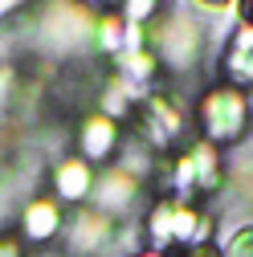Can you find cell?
Returning a JSON list of instances; mask_svg holds the SVG:
<instances>
[{
	"mask_svg": "<svg viewBox=\"0 0 253 257\" xmlns=\"http://www.w3.org/2000/svg\"><path fill=\"white\" fill-rule=\"evenodd\" d=\"M192 5H196V9H204V13H225L233 0H192Z\"/></svg>",
	"mask_w": 253,
	"mask_h": 257,
	"instance_id": "15",
	"label": "cell"
},
{
	"mask_svg": "<svg viewBox=\"0 0 253 257\" xmlns=\"http://www.w3.org/2000/svg\"><path fill=\"white\" fill-rule=\"evenodd\" d=\"M249 114H253V94H249Z\"/></svg>",
	"mask_w": 253,
	"mask_h": 257,
	"instance_id": "21",
	"label": "cell"
},
{
	"mask_svg": "<svg viewBox=\"0 0 253 257\" xmlns=\"http://www.w3.org/2000/svg\"><path fill=\"white\" fill-rule=\"evenodd\" d=\"M155 9H160V0H122V21L126 25H147L155 17Z\"/></svg>",
	"mask_w": 253,
	"mask_h": 257,
	"instance_id": "14",
	"label": "cell"
},
{
	"mask_svg": "<svg viewBox=\"0 0 253 257\" xmlns=\"http://www.w3.org/2000/svg\"><path fill=\"white\" fill-rule=\"evenodd\" d=\"M21 5H25V0H0V17H13Z\"/></svg>",
	"mask_w": 253,
	"mask_h": 257,
	"instance_id": "17",
	"label": "cell"
},
{
	"mask_svg": "<svg viewBox=\"0 0 253 257\" xmlns=\"http://www.w3.org/2000/svg\"><path fill=\"white\" fill-rule=\"evenodd\" d=\"M225 78L229 86H253V25H237V33L225 49Z\"/></svg>",
	"mask_w": 253,
	"mask_h": 257,
	"instance_id": "11",
	"label": "cell"
},
{
	"mask_svg": "<svg viewBox=\"0 0 253 257\" xmlns=\"http://www.w3.org/2000/svg\"><path fill=\"white\" fill-rule=\"evenodd\" d=\"M21 233L33 241V245H45L61 233V200H29L25 212H21Z\"/></svg>",
	"mask_w": 253,
	"mask_h": 257,
	"instance_id": "7",
	"label": "cell"
},
{
	"mask_svg": "<svg viewBox=\"0 0 253 257\" xmlns=\"http://www.w3.org/2000/svg\"><path fill=\"white\" fill-rule=\"evenodd\" d=\"M143 257H160V253H143Z\"/></svg>",
	"mask_w": 253,
	"mask_h": 257,
	"instance_id": "22",
	"label": "cell"
},
{
	"mask_svg": "<svg viewBox=\"0 0 253 257\" xmlns=\"http://www.w3.org/2000/svg\"><path fill=\"white\" fill-rule=\"evenodd\" d=\"M208 216L196 212L192 204L180 200H160L147 216V233L155 249H172V245H204L208 241Z\"/></svg>",
	"mask_w": 253,
	"mask_h": 257,
	"instance_id": "1",
	"label": "cell"
},
{
	"mask_svg": "<svg viewBox=\"0 0 253 257\" xmlns=\"http://www.w3.org/2000/svg\"><path fill=\"white\" fill-rule=\"evenodd\" d=\"M94 188V168L86 159H61L53 168V192L57 200H86Z\"/></svg>",
	"mask_w": 253,
	"mask_h": 257,
	"instance_id": "9",
	"label": "cell"
},
{
	"mask_svg": "<svg viewBox=\"0 0 253 257\" xmlns=\"http://www.w3.org/2000/svg\"><path fill=\"white\" fill-rule=\"evenodd\" d=\"M192 257H216V253H208V249H196V253H192Z\"/></svg>",
	"mask_w": 253,
	"mask_h": 257,
	"instance_id": "19",
	"label": "cell"
},
{
	"mask_svg": "<svg viewBox=\"0 0 253 257\" xmlns=\"http://www.w3.org/2000/svg\"><path fill=\"white\" fill-rule=\"evenodd\" d=\"M241 25H253V0H241Z\"/></svg>",
	"mask_w": 253,
	"mask_h": 257,
	"instance_id": "18",
	"label": "cell"
},
{
	"mask_svg": "<svg viewBox=\"0 0 253 257\" xmlns=\"http://www.w3.org/2000/svg\"><path fill=\"white\" fill-rule=\"evenodd\" d=\"M139 131L155 147H172L180 139V131H184V114L176 110V102L168 94H151V98L139 102Z\"/></svg>",
	"mask_w": 253,
	"mask_h": 257,
	"instance_id": "4",
	"label": "cell"
},
{
	"mask_svg": "<svg viewBox=\"0 0 253 257\" xmlns=\"http://www.w3.org/2000/svg\"><path fill=\"white\" fill-rule=\"evenodd\" d=\"M94 21L98 17H90L86 9L70 5V0H49V9H45V37L53 41H74V37H94Z\"/></svg>",
	"mask_w": 253,
	"mask_h": 257,
	"instance_id": "5",
	"label": "cell"
},
{
	"mask_svg": "<svg viewBox=\"0 0 253 257\" xmlns=\"http://www.w3.org/2000/svg\"><path fill=\"white\" fill-rule=\"evenodd\" d=\"M147 49L155 53V61H164L172 70H188L200 53V25L188 13H172L147 33Z\"/></svg>",
	"mask_w": 253,
	"mask_h": 257,
	"instance_id": "3",
	"label": "cell"
},
{
	"mask_svg": "<svg viewBox=\"0 0 253 257\" xmlns=\"http://www.w3.org/2000/svg\"><path fill=\"white\" fill-rule=\"evenodd\" d=\"M110 237V216L98 208H86L70 224V249L74 253H98V245Z\"/></svg>",
	"mask_w": 253,
	"mask_h": 257,
	"instance_id": "10",
	"label": "cell"
},
{
	"mask_svg": "<svg viewBox=\"0 0 253 257\" xmlns=\"http://www.w3.org/2000/svg\"><path fill=\"white\" fill-rule=\"evenodd\" d=\"M200 122L208 143H233L249 126V98L237 86H212L200 98Z\"/></svg>",
	"mask_w": 253,
	"mask_h": 257,
	"instance_id": "2",
	"label": "cell"
},
{
	"mask_svg": "<svg viewBox=\"0 0 253 257\" xmlns=\"http://www.w3.org/2000/svg\"><path fill=\"white\" fill-rule=\"evenodd\" d=\"M78 143H82V159H86V164H94V159H106V155L118 147V122L106 118L102 110L90 114V118L82 122Z\"/></svg>",
	"mask_w": 253,
	"mask_h": 257,
	"instance_id": "8",
	"label": "cell"
},
{
	"mask_svg": "<svg viewBox=\"0 0 253 257\" xmlns=\"http://www.w3.org/2000/svg\"><path fill=\"white\" fill-rule=\"evenodd\" d=\"M135 176L126 172V168H106L102 176H94V188H90V196H94V208L98 212H118V208H131L135 204Z\"/></svg>",
	"mask_w": 253,
	"mask_h": 257,
	"instance_id": "6",
	"label": "cell"
},
{
	"mask_svg": "<svg viewBox=\"0 0 253 257\" xmlns=\"http://www.w3.org/2000/svg\"><path fill=\"white\" fill-rule=\"evenodd\" d=\"M225 257H253V224H241L225 237Z\"/></svg>",
	"mask_w": 253,
	"mask_h": 257,
	"instance_id": "13",
	"label": "cell"
},
{
	"mask_svg": "<svg viewBox=\"0 0 253 257\" xmlns=\"http://www.w3.org/2000/svg\"><path fill=\"white\" fill-rule=\"evenodd\" d=\"M122 41H126V21L114 17V13H102L94 21V45L102 53H122Z\"/></svg>",
	"mask_w": 253,
	"mask_h": 257,
	"instance_id": "12",
	"label": "cell"
},
{
	"mask_svg": "<svg viewBox=\"0 0 253 257\" xmlns=\"http://www.w3.org/2000/svg\"><path fill=\"white\" fill-rule=\"evenodd\" d=\"M86 5H114V0H86Z\"/></svg>",
	"mask_w": 253,
	"mask_h": 257,
	"instance_id": "20",
	"label": "cell"
},
{
	"mask_svg": "<svg viewBox=\"0 0 253 257\" xmlns=\"http://www.w3.org/2000/svg\"><path fill=\"white\" fill-rule=\"evenodd\" d=\"M0 257H21L17 241H9V237H0Z\"/></svg>",
	"mask_w": 253,
	"mask_h": 257,
	"instance_id": "16",
	"label": "cell"
}]
</instances>
